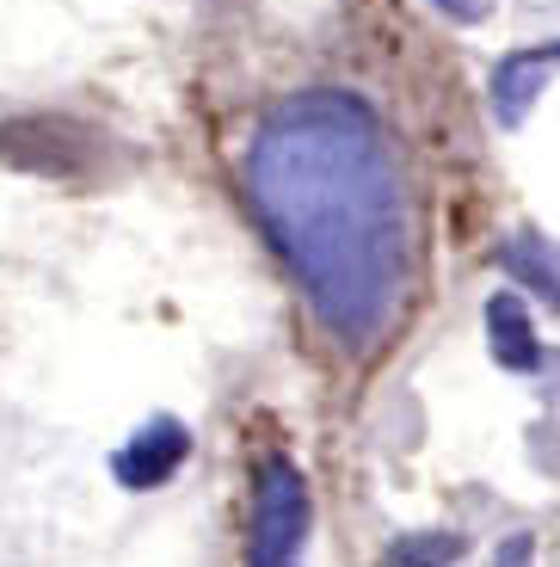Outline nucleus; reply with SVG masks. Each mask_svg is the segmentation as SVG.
I'll return each mask as SVG.
<instances>
[{
	"mask_svg": "<svg viewBox=\"0 0 560 567\" xmlns=\"http://www.w3.org/2000/svg\"><path fill=\"white\" fill-rule=\"evenodd\" d=\"M185 456H191V432H185L173 413H155V420L136 425V439L112 456V475L129 494H148V487H167L173 475H179Z\"/></svg>",
	"mask_w": 560,
	"mask_h": 567,
	"instance_id": "3",
	"label": "nucleus"
},
{
	"mask_svg": "<svg viewBox=\"0 0 560 567\" xmlns=\"http://www.w3.org/2000/svg\"><path fill=\"white\" fill-rule=\"evenodd\" d=\"M536 62H548V69H554V62H560V38L554 43H536Z\"/></svg>",
	"mask_w": 560,
	"mask_h": 567,
	"instance_id": "8",
	"label": "nucleus"
},
{
	"mask_svg": "<svg viewBox=\"0 0 560 567\" xmlns=\"http://www.w3.org/2000/svg\"><path fill=\"white\" fill-rule=\"evenodd\" d=\"M401 555H419V561H456L463 555V537H406V543H394V561Z\"/></svg>",
	"mask_w": 560,
	"mask_h": 567,
	"instance_id": "6",
	"label": "nucleus"
},
{
	"mask_svg": "<svg viewBox=\"0 0 560 567\" xmlns=\"http://www.w3.org/2000/svg\"><path fill=\"white\" fill-rule=\"evenodd\" d=\"M309 482L290 456H266L259 463V499H252V537H247V555L252 561H295L302 543H309Z\"/></svg>",
	"mask_w": 560,
	"mask_h": 567,
	"instance_id": "2",
	"label": "nucleus"
},
{
	"mask_svg": "<svg viewBox=\"0 0 560 567\" xmlns=\"http://www.w3.org/2000/svg\"><path fill=\"white\" fill-rule=\"evenodd\" d=\"M432 7H437L444 19H456V25H480L492 0H432Z\"/></svg>",
	"mask_w": 560,
	"mask_h": 567,
	"instance_id": "7",
	"label": "nucleus"
},
{
	"mask_svg": "<svg viewBox=\"0 0 560 567\" xmlns=\"http://www.w3.org/2000/svg\"><path fill=\"white\" fill-rule=\"evenodd\" d=\"M505 271L518 284H530V290H542L548 302L560 309V254L542 241V235H518V241H505Z\"/></svg>",
	"mask_w": 560,
	"mask_h": 567,
	"instance_id": "5",
	"label": "nucleus"
},
{
	"mask_svg": "<svg viewBox=\"0 0 560 567\" xmlns=\"http://www.w3.org/2000/svg\"><path fill=\"white\" fill-rule=\"evenodd\" d=\"M487 346L505 370H523V377L542 370V340H536V321H530L518 290H499V297L487 302Z\"/></svg>",
	"mask_w": 560,
	"mask_h": 567,
	"instance_id": "4",
	"label": "nucleus"
},
{
	"mask_svg": "<svg viewBox=\"0 0 560 567\" xmlns=\"http://www.w3.org/2000/svg\"><path fill=\"white\" fill-rule=\"evenodd\" d=\"M240 179L314 321L345 352L382 346L413 278V204L382 117L345 86L290 93L259 117Z\"/></svg>",
	"mask_w": 560,
	"mask_h": 567,
	"instance_id": "1",
	"label": "nucleus"
}]
</instances>
